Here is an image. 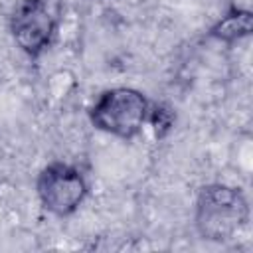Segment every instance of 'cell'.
Here are the masks:
<instances>
[{"label": "cell", "mask_w": 253, "mask_h": 253, "mask_svg": "<svg viewBox=\"0 0 253 253\" xmlns=\"http://www.w3.org/2000/svg\"><path fill=\"white\" fill-rule=\"evenodd\" d=\"M251 26H253L251 12H247V10H235V12L227 14L211 32H213L215 38L231 42V40H237L241 36H247L251 32Z\"/></svg>", "instance_id": "5b68a950"}, {"label": "cell", "mask_w": 253, "mask_h": 253, "mask_svg": "<svg viewBox=\"0 0 253 253\" xmlns=\"http://www.w3.org/2000/svg\"><path fill=\"white\" fill-rule=\"evenodd\" d=\"M12 34L24 51L38 55L53 34V18L47 4L43 0L20 2L12 16Z\"/></svg>", "instance_id": "277c9868"}, {"label": "cell", "mask_w": 253, "mask_h": 253, "mask_svg": "<svg viewBox=\"0 0 253 253\" xmlns=\"http://www.w3.org/2000/svg\"><path fill=\"white\" fill-rule=\"evenodd\" d=\"M38 194L49 211L65 215L81 204L85 182L75 168L67 164H51L40 174Z\"/></svg>", "instance_id": "3957f363"}, {"label": "cell", "mask_w": 253, "mask_h": 253, "mask_svg": "<svg viewBox=\"0 0 253 253\" xmlns=\"http://www.w3.org/2000/svg\"><path fill=\"white\" fill-rule=\"evenodd\" d=\"M247 219V204L239 190L210 186L198 202V227L208 239H227Z\"/></svg>", "instance_id": "6da1fadb"}, {"label": "cell", "mask_w": 253, "mask_h": 253, "mask_svg": "<svg viewBox=\"0 0 253 253\" xmlns=\"http://www.w3.org/2000/svg\"><path fill=\"white\" fill-rule=\"evenodd\" d=\"M146 99L134 89H111L101 95L93 107V123L117 136H132L140 130L146 119Z\"/></svg>", "instance_id": "7a4b0ae2"}]
</instances>
